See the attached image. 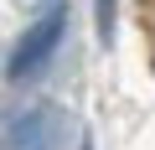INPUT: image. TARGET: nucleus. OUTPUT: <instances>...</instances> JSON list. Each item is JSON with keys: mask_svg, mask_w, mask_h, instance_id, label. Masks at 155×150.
<instances>
[{"mask_svg": "<svg viewBox=\"0 0 155 150\" xmlns=\"http://www.w3.org/2000/svg\"><path fill=\"white\" fill-rule=\"evenodd\" d=\"M62 31H67V5H62V0H52V11H47L36 26H26V31L16 36V47H11V57H5V78H11V83L36 78V72L52 62Z\"/></svg>", "mask_w": 155, "mask_h": 150, "instance_id": "1", "label": "nucleus"}, {"mask_svg": "<svg viewBox=\"0 0 155 150\" xmlns=\"http://www.w3.org/2000/svg\"><path fill=\"white\" fill-rule=\"evenodd\" d=\"M62 140H67V114L57 104H31L5 124L0 150H62Z\"/></svg>", "mask_w": 155, "mask_h": 150, "instance_id": "2", "label": "nucleus"}, {"mask_svg": "<svg viewBox=\"0 0 155 150\" xmlns=\"http://www.w3.org/2000/svg\"><path fill=\"white\" fill-rule=\"evenodd\" d=\"M98 26H104V42L114 36V0H98Z\"/></svg>", "mask_w": 155, "mask_h": 150, "instance_id": "3", "label": "nucleus"}]
</instances>
